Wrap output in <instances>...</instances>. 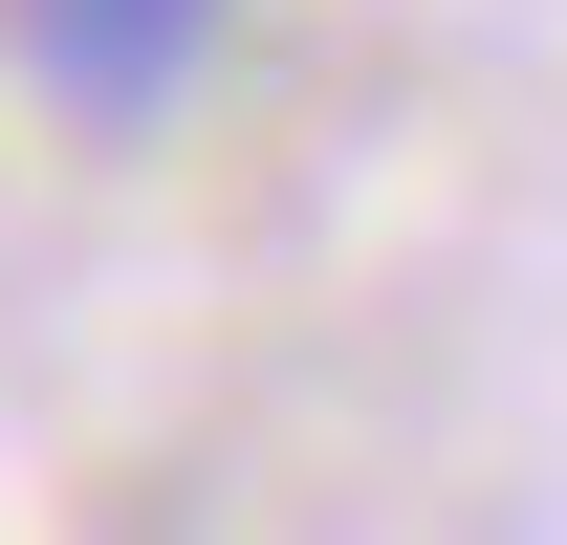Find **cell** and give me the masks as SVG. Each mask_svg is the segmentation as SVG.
I'll use <instances>...</instances> for the list:
<instances>
[{"label": "cell", "mask_w": 567, "mask_h": 545, "mask_svg": "<svg viewBox=\"0 0 567 545\" xmlns=\"http://www.w3.org/2000/svg\"><path fill=\"white\" fill-rule=\"evenodd\" d=\"M0 44H22V88L66 132H175L197 66L240 44V0H0Z\"/></svg>", "instance_id": "obj_1"}]
</instances>
